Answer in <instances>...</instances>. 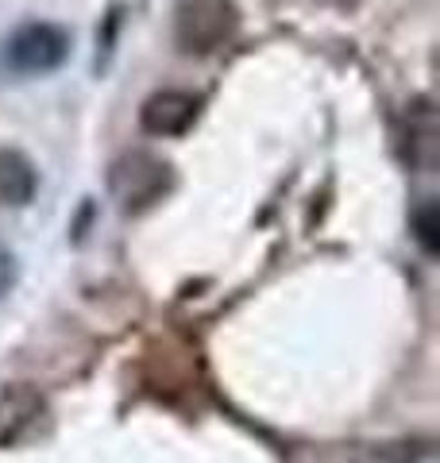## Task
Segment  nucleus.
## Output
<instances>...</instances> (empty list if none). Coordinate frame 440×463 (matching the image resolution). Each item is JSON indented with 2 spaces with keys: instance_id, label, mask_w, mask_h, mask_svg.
Listing matches in <instances>:
<instances>
[{
  "instance_id": "nucleus-1",
  "label": "nucleus",
  "mask_w": 440,
  "mask_h": 463,
  "mask_svg": "<svg viewBox=\"0 0 440 463\" xmlns=\"http://www.w3.org/2000/svg\"><path fill=\"white\" fill-rule=\"evenodd\" d=\"M174 185V170L167 158L151 151H128L109 166V190L124 213H143L163 201Z\"/></svg>"
},
{
  "instance_id": "nucleus-2",
  "label": "nucleus",
  "mask_w": 440,
  "mask_h": 463,
  "mask_svg": "<svg viewBox=\"0 0 440 463\" xmlns=\"http://www.w3.org/2000/svg\"><path fill=\"white\" fill-rule=\"evenodd\" d=\"M240 8L232 0H182L174 12V43L186 54H213L236 35Z\"/></svg>"
},
{
  "instance_id": "nucleus-3",
  "label": "nucleus",
  "mask_w": 440,
  "mask_h": 463,
  "mask_svg": "<svg viewBox=\"0 0 440 463\" xmlns=\"http://www.w3.org/2000/svg\"><path fill=\"white\" fill-rule=\"evenodd\" d=\"M70 58V32L47 20L20 24L5 43V62L16 74H51Z\"/></svg>"
},
{
  "instance_id": "nucleus-4",
  "label": "nucleus",
  "mask_w": 440,
  "mask_h": 463,
  "mask_svg": "<svg viewBox=\"0 0 440 463\" xmlns=\"http://www.w3.org/2000/svg\"><path fill=\"white\" fill-rule=\"evenodd\" d=\"M201 112V100L186 90H158L143 100L139 109V128L155 139H174V136H186L194 128Z\"/></svg>"
},
{
  "instance_id": "nucleus-5",
  "label": "nucleus",
  "mask_w": 440,
  "mask_h": 463,
  "mask_svg": "<svg viewBox=\"0 0 440 463\" xmlns=\"http://www.w3.org/2000/svg\"><path fill=\"white\" fill-rule=\"evenodd\" d=\"M39 190V170L35 163L16 147H0V205L24 209Z\"/></svg>"
},
{
  "instance_id": "nucleus-6",
  "label": "nucleus",
  "mask_w": 440,
  "mask_h": 463,
  "mask_svg": "<svg viewBox=\"0 0 440 463\" xmlns=\"http://www.w3.org/2000/svg\"><path fill=\"white\" fill-rule=\"evenodd\" d=\"M409 228H414V240H417V248L429 255V259H436V251H440V209H436V201L429 197L425 205L409 216Z\"/></svg>"
},
{
  "instance_id": "nucleus-7",
  "label": "nucleus",
  "mask_w": 440,
  "mask_h": 463,
  "mask_svg": "<svg viewBox=\"0 0 440 463\" xmlns=\"http://www.w3.org/2000/svg\"><path fill=\"white\" fill-rule=\"evenodd\" d=\"M16 394H20V390H12V394L0 398L12 413H16ZM39 413H43V402H32L24 413L12 417V425H20V421H24V425H32V417H39ZM12 440H20V429H8V417H0V444H12Z\"/></svg>"
},
{
  "instance_id": "nucleus-8",
  "label": "nucleus",
  "mask_w": 440,
  "mask_h": 463,
  "mask_svg": "<svg viewBox=\"0 0 440 463\" xmlns=\"http://www.w3.org/2000/svg\"><path fill=\"white\" fill-rule=\"evenodd\" d=\"M16 286V259H12L8 248H0V298Z\"/></svg>"
},
{
  "instance_id": "nucleus-9",
  "label": "nucleus",
  "mask_w": 440,
  "mask_h": 463,
  "mask_svg": "<svg viewBox=\"0 0 440 463\" xmlns=\"http://www.w3.org/2000/svg\"><path fill=\"white\" fill-rule=\"evenodd\" d=\"M363 463H387V459H378V456H371V459H363Z\"/></svg>"
}]
</instances>
